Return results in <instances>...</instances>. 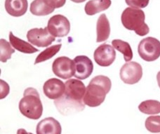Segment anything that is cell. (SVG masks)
I'll return each mask as SVG.
<instances>
[{
  "mask_svg": "<svg viewBox=\"0 0 160 134\" xmlns=\"http://www.w3.org/2000/svg\"><path fill=\"white\" fill-rule=\"evenodd\" d=\"M112 87L111 80L106 76L98 75L91 79L86 89L83 98L85 105L91 107L101 105Z\"/></svg>",
  "mask_w": 160,
  "mask_h": 134,
  "instance_id": "1",
  "label": "cell"
},
{
  "mask_svg": "<svg viewBox=\"0 0 160 134\" xmlns=\"http://www.w3.org/2000/svg\"><path fill=\"white\" fill-rule=\"evenodd\" d=\"M19 110L28 119L37 120L41 117L43 105L38 91L32 87L25 90L23 97L19 102Z\"/></svg>",
  "mask_w": 160,
  "mask_h": 134,
  "instance_id": "2",
  "label": "cell"
},
{
  "mask_svg": "<svg viewBox=\"0 0 160 134\" xmlns=\"http://www.w3.org/2000/svg\"><path fill=\"white\" fill-rule=\"evenodd\" d=\"M145 19L143 11L133 7L125 8L121 16L124 27L128 30L134 31L139 36H145L150 32V28L145 22Z\"/></svg>",
  "mask_w": 160,
  "mask_h": 134,
  "instance_id": "3",
  "label": "cell"
},
{
  "mask_svg": "<svg viewBox=\"0 0 160 134\" xmlns=\"http://www.w3.org/2000/svg\"><path fill=\"white\" fill-rule=\"evenodd\" d=\"M138 52L144 61H155L160 56V42L151 37L142 39L138 44Z\"/></svg>",
  "mask_w": 160,
  "mask_h": 134,
  "instance_id": "4",
  "label": "cell"
},
{
  "mask_svg": "<svg viewBox=\"0 0 160 134\" xmlns=\"http://www.w3.org/2000/svg\"><path fill=\"white\" fill-rule=\"evenodd\" d=\"M52 70L54 75L58 77L67 79L75 75V66L74 60L66 56H61L54 60L52 65Z\"/></svg>",
  "mask_w": 160,
  "mask_h": 134,
  "instance_id": "5",
  "label": "cell"
},
{
  "mask_svg": "<svg viewBox=\"0 0 160 134\" xmlns=\"http://www.w3.org/2000/svg\"><path fill=\"white\" fill-rule=\"evenodd\" d=\"M47 27L49 32L55 37H63L70 32V22L66 17L58 14L48 20Z\"/></svg>",
  "mask_w": 160,
  "mask_h": 134,
  "instance_id": "6",
  "label": "cell"
},
{
  "mask_svg": "<svg viewBox=\"0 0 160 134\" xmlns=\"http://www.w3.org/2000/svg\"><path fill=\"white\" fill-rule=\"evenodd\" d=\"M120 78L127 84H135L142 77V68L136 62H128L120 70Z\"/></svg>",
  "mask_w": 160,
  "mask_h": 134,
  "instance_id": "7",
  "label": "cell"
},
{
  "mask_svg": "<svg viewBox=\"0 0 160 134\" xmlns=\"http://www.w3.org/2000/svg\"><path fill=\"white\" fill-rule=\"evenodd\" d=\"M28 40L39 47H47L56 40V37L49 32L48 27L33 28L27 33Z\"/></svg>",
  "mask_w": 160,
  "mask_h": 134,
  "instance_id": "8",
  "label": "cell"
},
{
  "mask_svg": "<svg viewBox=\"0 0 160 134\" xmlns=\"http://www.w3.org/2000/svg\"><path fill=\"white\" fill-rule=\"evenodd\" d=\"M93 57L95 62L101 67H108L113 63L116 58V51L113 47L103 44L94 51Z\"/></svg>",
  "mask_w": 160,
  "mask_h": 134,
  "instance_id": "9",
  "label": "cell"
},
{
  "mask_svg": "<svg viewBox=\"0 0 160 134\" xmlns=\"http://www.w3.org/2000/svg\"><path fill=\"white\" fill-rule=\"evenodd\" d=\"M57 110L62 115H70L81 112L85 108L84 102H78L71 100L62 95L54 101Z\"/></svg>",
  "mask_w": 160,
  "mask_h": 134,
  "instance_id": "10",
  "label": "cell"
},
{
  "mask_svg": "<svg viewBox=\"0 0 160 134\" xmlns=\"http://www.w3.org/2000/svg\"><path fill=\"white\" fill-rule=\"evenodd\" d=\"M65 90L63 96L78 102H84L83 98L86 92L85 85L82 82L72 79L65 82Z\"/></svg>",
  "mask_w": 160,
  "mask_h": 134,
  "instance_id": "11",
  "label": "cell"
},
{
  "mask_svg": "<svg viewBox=\"0 0 160 134\" xmlns=\"http://www.w3.org/2000/svg\"><path fill=\"white\" fill-rule=\"evenodd\" d=\"M75 66V78L86 79L89 77L93 70V64L91 60L86 56H78L74 59Z\"/></svg>",
  "mask_w": 160,
  "mask_h": 134,
  "instance_id": "12",
  "label": "cell"
},
{
  "mask_svg": "<svg viewBox=\"0 0 160 134\" xmlns=\"http://www.w3.org/2000/svg\"><path fill=\"white\" fill-rule=\"evenodd\" d=\"M65 90V84L61 80L51 78L45 82L43 86V91L45 96L49 99L56 100L63 95Z\"/></svg>",
  "mask_w": 160,
  "mask_h": 134,
  "instance_id": "13",
  "label": "cell"
},
{
  "mask_svg": "<svg viewBox=\"0 0 160 134\" xmlns=\"http://www.w3.org/2000/svg\"><path fill=\"white\" fill-rule=\"evenodd\" d=\"M38 134H61V125L53 117H47L39 122L37 126Z\"/></svg>",
  "mask_w": 160,
  "mask_h": 134,
  "instance_id": "14",
  "label": "cell"
},
{
  "mask_svg": "<svg viewBox=\"0 0 160 134\" xmlns=\"http://www.w3.org/2000/svg\"><path fill=\"white\" fill-rule=\"evenodd\" d=\"M28 0H6L5 9L13 17L23 16L28 10Z\"/></svg>",
  "mask_w": 160,
  "mask_h": 134,
  "instance_id": "15",
  "label": "cell"
},
{
  "mask_svg": "<svg viewBox=\"0 0 160 134\" xmlns=\"http://www.w3.org/2000/svg\"><path fill=\"white\" fill-rule=\"evenodd\" d=\"M96 42L106 41L110 35V25L106 15L101 14L96 24Z\"/></svg>",
  "mask_w": 160,
  "mask_h": 134,
  "instance_id": "16",
  "label": "cell"
},
{
  "mask_svg": "<svg viewBox=\"0 0 160 134\" xmlns=\"http://www.w3.org/2000/svg\"><path fill=\"white\" fill-rule=\"evenodd\" d=\"M112 2L111 0H91L85 5V12L88 16H93L95 14L107 10Z\"/></svg>",
  "mask_w": 160,
  "mask_h": 134,
  "instance_id": "17",
  "label": "cell"
},
{
  "mask_svg": "<svg viewBox=\"0 0 160 134\" xmlns=\"http://www.w3.org/2000/svg\"><path fill=\"white\" fill-rule=\"evenodd\" d=\"M9 41L11 46L20 52L30 54L38 52L39 51L38 48H35L32 45L28 43L27 42L13 35L12 32H10L9 33Z\"/></svg>",
  "mask_w": 160,
  "mask_h": 134,
  "instance_id": "18",
  "label": "cell"
},
{
  "mask_svg": "<svg viewBox=\"0 0 160 134\" xmlns=\"http://www.w3.org/2000/svg\"><path fill=\"white\" fill-rule=\"evenodd\" d=\"M55 8L48 4L46 0H34L30 5V12L38 16H47L53 13Z\"/></svg>",
  "mask_w": 160,
  "mask_h": 134,
  "instance_id": "19",
  "label": "cell"
},
{
  "mask_svg": "<svg viewBox=\"0 0 160 134\" xmlns=\"http://www.w3.org/2000/svg\"><path fill=\"white\" fill-rule=\"evenodd\" d=\"M113 47L124 55V58L126 62H129L133 58V51L130 44L127 42L121 39H114L112 42Z\"/></svg>",
  "mask_w": 160,
  "mask_h": 134,
  "instance_id": "20",
  "label": "cell"
},
{
  "mask_svg": "<svg viewBox=\"0 0 160 134\" xmlns=\"http://www.w3.org/2000/svg\"><path fill=\"white\" fill-rule=\"evenodd\" d=\"M138 109L146 115H157L160 113V102L155 100H147L139 105Z\"/></svg>",
  "mask_w": 160,
  "mask_h": 134,
  "instance_id": "21",
  "label": "cell"
},
{
  "mask_svg": "<svg viewBox=\"0 0 160 134\" xmlns=\"http://www.w3.org/2000/svg\"><path fill=\"white\" fill-rule=\"evenodd\" d=\"M62 45L61 44H56L53 45L50 47H48L46 48L44 51H43L42 52L40 53L39 55L35 59V65L39 63V62H44L47 60H49L50 58H53V57L56 55V54L59 52V51L61 50Z\"/></svg>",
  "mask_w": 160,
  "mask_h": 134,
  "instance_id": "22",
  "label": "cell"
},
{
  "mask_svg": "<svg viewBox=\"0 0 160 134\" xmlns=\"http://www.w3.org/2000/svg\"><path fill=\"white\" fill-rule=\"evenodd\" d=\"M0 59L2 62H6L11 59V55L15 53V50L11 48V44L4 39L0 40Z\"/></svg>",
  "mask_w": 160,
  "mask_h": 134,
  "instance_id": "23",
  "label": "cell"
},
{
  "mask_svg": "<svg viewBox=\"0 0 160 134\" xmlns=\"http://www.w3.org/2000/svg\"><path fill=\"white\" fill-rule=\"evenodd\" d=\"M145 128L151 133H160V116H150L145 120Z\"/></svg>",
  "mask_w": 160,
  "mask_h": 134,
  "instance_id": "24",
  "label": "cell"
},
{
  "mask_svg": "<svg viewBox=\"0 0 160 134\" xmlns=\"http://www.w3.org/2000/svg\"><path fill=\"white\" fill-rule=\"evenodd\" d=\"M125 2L131 7L142 8L147 7L149 4L150 0H125Z\"/></svg>",
  "mask_w": 160,
  "mask_h": 134,
  "instance_id": "25",
  "label": "cell"
},
{
  "mask_svg": "<svg viewBox=\"0 0 160 134\" xmlns=\"http://www.w3.org/2000/svg\"><path fill=\"white\" fill-rule=\"evenodd\" d=\"M1 99L4 98L5 97H7V96L9 93V86H8V84L7 82H5L4 81H3L2 79H1Z\"/></svg>",
  "mask_w": 160,
  "mask_h": 134,
  "instance_id": "26",
  "label": "cell"
},
{
  "mask_svg": "<svg viewBox=\"0 0 160 134\" xmlns=\"http://www.w3.org/2000/svg\"><path fill=\"white\" fill-rule=\"evenodd\" d=\"M50 6L54 8H58L65 5L66 0H46Z\"/></svg>",
  "mask_w": 160,
  "mask_h": 134,
  "instance_id": "27",
  "label": "cell"
},
{
  "mask_svg": "<svg viewBox=\"0 0 160 134\" xmlns=\"http://www.w3.org/2000/svg\"><path fill=\"white\" fill-rule=\"evenodd\" d=\"M157 80H158V86L160 88V71L158 73V75H157Z\"/></svg>",
  "mask_w": 160,
  "mask_h": 134,
  "instance_id": "28",
  "label": "cell"
},
{
  "mask_svg": "<svg viewBox=\"0 0 160 134\" xmlns=\"http://www.w3.org/2000/svg\"><path fill=\"white\" fill-rule=\"evenodd\" d=\"M71 1L73 2H75V3H82V2H85L86 0H71Z\"/></svg>",
  "mask_w": 160,
  "mask_h": 134,
  "instance_id": "29",
  "label": "cell"
}]
</instances>
